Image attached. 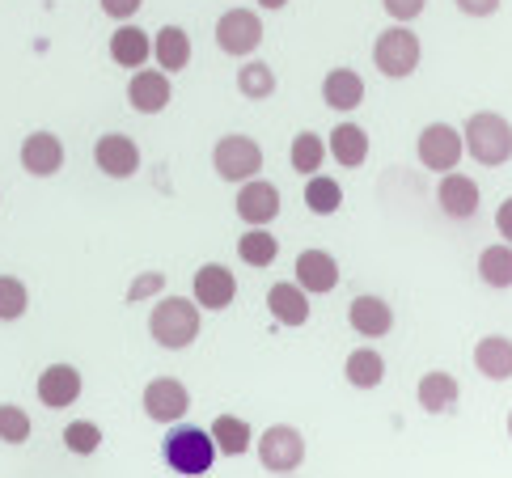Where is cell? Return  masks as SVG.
I'll return each mask as SVG.
<instances>
[{
	"instance_id": "cell-15",
	"label": "cell",
	"mask_w": 512,
	"mask_h": 478,
	"mask_svg": "<svg viewBox=\"0 0 512 478\" xmlns=\"http://www.w3.org/2000/svg\"><path fill=\"white\" fill-rule=\"evenodd\" d=\"M479 182H474L470 174L462 170H449L441 174V187H436V204H441V212L449 220H470L474 212H479Z\"/></svg>"
},
{
	"instance_id": "cell-11",
	"label": "cell",
	"mask_w": 512,
	"mask_h": 478,
	"mask_svg": "<svg viewBox=\"0 0 512 478\" xmlns=\"http://www.w3.org/2000/svg\"><path fill=\"white\" fill-rule=\"evenodd\" d=\"M170 98H174V81L161 68H136L132 81H127V102H132L136 115H161Z\"/></svg>"
},
{
	"instance_id": "cell-20",
	"label": "cell",
	"mask_w": 512,
	"mask_h": 478,
	"mask_svg": "<svg viewBox=\"0 0 512 478\" xmlns=\"http://www.w3.org/2000/svg\"><path fill=\"white\" fill-rule=\"evenodd\" d=\"M267 309L271 318H276L280 326H305L309 314H314V305H309V292L297 284V280H284V284H271L267 292Z\"/></svg>"
},
{
	"instance_id": "cell-9",
	"label": "cell",
	"mask_w": 512,
	"mask_h": 478,
	"mask_svg": "<svg viewBox=\"0 0 512 478\" xmlns=\"http://www.w3.org/2000/svg\"><path fill=\"white\" fill-rule=\"evenodd\" d=\"M140 402H144V415H149L153 424H166L170 428V424H178V419H187L191 390L178 377H153L149 385H144Z\"/></svg>"
},
{
	"instance_id": "cell-18",
	"label": "cell",
	"mask_w": 512,
	"mask_h": 478,
	"mask_svg": "<svg viewBox=\"0 0 512 478\" xmlns=\"http://www.w3.org/2000/svg\"><path fill=\"white\" fill-rule=\"evenodd\" d=\"M347 322H352V330L364 339H386L394 330V309L381 297H356L347 305Z\"/></svg>"
},
{
	"instance_id": "cell-32",
	"label": "cell",
	"mask_w": 512,
	"mask_h": 478,
	"mask_svg": "<svg viewBox=\"0 0 512 478\" xmlns=\"http://www.w3.org/2000/svg\"><path fill=\"white\" fill-rule=\"evenodd\" d=\"M288 161H292V170L297 174H318L322 170V161H326V140L318 132H297L292 136V149H288Z\"/></svg>"
},
{
	"instance_id": "cell-5",
	"label": "cell",
	"mask_w": 512,
	"mask_h": 478,
	"mask_svg": "<svg viewBox=\"0 0 512 478\" xmlns=\"http://www.w3.org/2000/svg\"><path fill=\"white\" fill-rule=\"evenodd\" d=\"M212 170L221 182H246L263 170V149H259V140H250L242 132H229L216 140V149H212Z\"/></svg>"
},
{
	"instance_id": "cell-42",
	"label": "cell",
	"mask_w": 512,
	"mask_h": 478,
	"mask_svg": "<svg viewBox=\"0 0 512 478\" xmlns=\"http://www.w3.org/2000/svg\"><path fill=\"white\" fill-rule=\"evenodd\" d=\"M508 436H512V411H508Z\"/></svg>"
},
{
	"instance_id": "cell-1",
	"label": "cell",
	"mask_w": 512,
	"mask_h": 478,
	"mask_svg": "<svg viewBox=\"0 0 512 478\" xmlns=\"http://www.w3.org/2000/svg\"><path fill=\"white\" fill-rule=\"evenodd\" d=\"M199 326H204V318H199V305L195 297H161L153 305L149 314V335L157 347H166V352H187V347L199 339Z\"/></svg>"
},
{
	"instance_id": "cell-14",
	"label": "cell",
	"mask_w": 512,
	"mask_h": 478,
	"mask_svg": "<svg viewBox=\"0 0 512 478\" xmlns=\"http://www.w3.org/2000/svg\"><path fill=\"white\" fill-rule=\"evenodd\" d=\"M94 165L106 178H132L140 170V144L123 132H106L94 144Z\"/></svg>"
},
{
	"instance_id": "cell-26",
	"label": "cell",
	"mask_w": 512,
	"mask_h": 478,
	"mask_svg": "<svg viewBox=\"0 0 512 478\" xmlns=\"http://www.w3.org/2000/svg\"><path fill=\"white\" fill-rule=\"evenodd\" d=\"M474 369L487 381H508L512 377V339L504 335H487L474 343Z\"/></svg>"
},
{
	"instance_id": "cell-24",
	"label": "cell",
	"mask_w": 512,
	"mask_h": 478,
	"mask_svg": "<svg viewBox=\"0 0 512 478\" xmlns=\"http://www.w3.org/2000/svg\"><path fill=\"white\" fill-rule=\"evenodd\" d=\"M153 60H157V68L161 72H187V64H191V34L182 30V26H161L157 34H153Z\"/></svg>"
},
{
	"instance_id": "cell-37",
	"label": "cell",
	"mask_w": 512,
	"mask_h": 478,
	"mask_svg": "<svg viewBox=\"0 0 512 478\" xmlns=\"http://www.w3.org/2000/svg\"><path fill=\"white\" fill-rule=\"evenodd\" d=\"M381 9H386L394 22H415V17L428 9V0H381Z\"/></svg>"
},
{
	"instance_id": "cell-6",
	"label": "cell",
	"mask_w": 512,
	"mask_h": 478,
	"mask_svg": "<svg viewBox=\"0 0 512 478\" xmlns=\"http://www.w3.org/2000/svg\"><path fill=\"white\" fill-rule=\"evenodd\" d=\"M415 153H419V165L432 174H449L462 165V153H466V144H462V132H457L453 123H428L424 132H419L415 140Z\"/></svg>"
},
{
	"instance_id": "cell-31",
	"label": "cell",
	"mask_w": 512,
	"mask_h": 478,
	"mask_svg": "<svg viewBox=\"0 0 512 478\" xmlns=\"http://www.w3.org/2000/svg\"><path fill=\"white\" fill-rule=\"evenodd\" d=\"M479 280L487 284V288H512V246L508 242H500V246H487L483 254H479Z\"/></svg>"
},
{
	"instance_id": "cell-22",
	"label": "cell",
	"mask_w": 512,
	"mask_h": 478,
	"mask_svg": "<svg viewBox=\"0 0 512 478\" xmlns=\"http://www.w3.org/2000/svg\"><path fill=\"white\" fill-rule=\"evenodd\" d=\"M106 51H111V60H115L119 68L136 72V68L149 64V55H153V39H149V34H144L140 26H132V22H119V30L111 34V43H106Z\"/></svg>"
},
{
	"instance_id": "cell-38",
	"label": "cell",
	"mask_w": 512,
	"mask_h": 478,
	"mask_svg": "<svg viewBox=\"0 0 512 478\" xmlns=\"http://www.w3.org/2000/svg\"><path fill=\"white\" fill-rule=\"evenodd\" d=\"M144 0H102V13L111 17V22H132V17L140 13Z\"/></svg>"
},
{
	"instance_id": "cell-29",
	"label": "cell",
	"mask_w": 512,
	"mask_h": 478,
	"mask_svg": "<svg viewBox=\"0 0 512 478\" xmlns=\"http://www.w3.org/2000/svg\"><path fill=\"white\" fill-rule=\"evenodd\" d=\"M305 208L314 216H335L343 208V187L335 178H326L322 170L305 178Z\"/></svg>"
},
{
	"instance_id": "cell-2",
	"label": "cell",
	"mask_w": 512,
	"mask_h": 478,
	"mask_svg": "<svg viewBox=\"0 0 512 478\" xmlns=\"http://www.w3.org/2000/svg\"><path fill=\"white\" fill-rule=\"evenodd\" d=\"M161 457H166V466L174 474H182V478L208 474L212 462H216L212 432L208 428H195V424L182 428V419H178V424H170V436H166V445H161Z\"/></svg>"
},
{
	"instance_id": "cell-16",
	"label": "cell",
	"mask_w": 512,
	"mask_h": 478,
	"mask_svg": "<svg viewBox=\"0 0 512 478\" xmlns=\"http://www.w3.org/2000/svg\"><path fill=\"white\" fill-rule=\"evenodd\" d=\"M22 170L30 178H56L64 170V144L56 132H30L22 140Z\"/></svg>"
},
{
	"instance_id": "cell-30",
	"label": "cell",
	"mask_w": 512,
	"mask_h": 478,
	"mask_svg": "<svg viewBox=\"0 0 512 478\" xmlns=\"http://www.w3.org/2000/svg\"><path fill=\"white\" fill-rule=\"evenodd\" d=\"M237 94L250 98V102H267L276 94V68L263 64V60H250L237 68Z\"/></svg>"
},
{
	"instance_id": "cell-39",
	"label": "cell",
	"mask_w": 512,
	"mask_h": 478,
	"mask_svg": "<svg viewBox=\"0 0 512 478\" xmlns=\"http://www.w3.org/2000/svg\"><path fill=\"white\" fill-rule=\"evenodd\" d=\"M453 5L462 9L466 17H491V13L500 9V0H453Z\"/></svg>"
},
{
	"instance_id": "cell-41",
	"label": "cell",
	"mask_w": 512,
	"mask_h": 478,
	"mask_svg": "<svg viewBox=\"0 0 512 478\" xmlns=\"http://www.w3.org/2000/svg\"><path fill=\"white\" fill-rule=\"evenodd\" d=\"M254 5H259V9H284L288 0H254Z\"/></svg>"
},
{
	"instance_id": "cell-13",
	"label": "cell",
	"mask_w": 512,
	"mask_h": 478,
	"mask_svg": "<svg viewBox=\"0 0 512 478\" xmlns=\"http://www.w3.org/2000/svg\"><path fill=\"white\" fill-rule=\"evenodd\" d=\"M81 390H85L81 369H72V364H47V369L39 373V381H34V394H39V402L47 411L72 407V402L81 398Z\"/></svg>"
},
{
	"instance_id": "cell-23",
	"label": "cell",
	"mask_w": 512,
	"mask_h": 478,
	"mask_svg": "<svg viewBox=\"0 0 512 478\" xmlns=\"http://www.w3.org/2000/svg\"><path fill=\"white\" fill-rule=\"evenodd\" d=\"M322 98L331 110H339V115H347V110H356L364 102V77L356 68H331L326 72V81H322Z\"/></svg>"
},
{
	"instance_id": "cell-25",
	"label": "cell",
	"mask_w": 512,
	"mask_h": 478,
	"mask_svg": "<svg viewBox=\"0 0 512 478\" xmlns=\"http://www.w3.org/2000/svg\"><path fill=\"white\" fill-rule=\"evenodd\" d=\"M343 377L352 390H377V385L386 381V356H381L377 347H356V352L343 360Z\"/></svg>"
},
{
	"instance_id": "cell-35",
	"label": "cell",
	"mask_w": 512,
	"mask_h": 478,
	"mask_svg": "<svg viewBox=\"0 0 512 478\" xmlns=\"http://www.w3.org/2000/svg\"><path fill=\"white\" fill-rule=\"evenodd\" d=\"M30 432H34L30 415L17 407V402H0V440H5V445H26Z\"/></svg>"
},
{
	"instance_id": "cell-27",
	"label": "cell",
	"mask_w": 512,
	"mask_h": 478,
	"mask_svg": "<svg viewBox=\"0 0 512 478\" xmlns=\"http://www.w3.org/2000/svg\"><path fill=\"white\" fill-rule=\"evenodd\" d=\"M208 432H212V445L221 457H242L254 445V432H250V424L242 415H216Z\"/></svg>"
},
{
	"instance_id": "cell-4",
	"label": "cell",
	"mask_w": 512,
	"mask_h": 478,
	"mask_svg": "<svg viewBox=\"0 0 512 478\" xmlns=\"http://www.w3.org/2000/svg\"><path fill=\"white\" fill-rule=\"evenodd\" d=\"M419 60H424V43H419V34H415L407 22H398V26H390V30L377 34V43H373V64H377L381 77L407 81L411 72L419 68Z\"/></svg>"
},
{
	"instance_id": "cell-28",
	"label": "cell",
	"mask_w": 512,
	"mask_h": 478,
	"mask_svg": "<svg viewBox=\"0 0 512 478\" xmlns=\"http://www.w3.org/2000/svg\"><path fill=\"white\" fill-rule=\"evenodd\" d=\"M237 259L246 267H271L280 259V242L276 233H267V225H250V233H242V242H237Z\"/></svg>"
},
{
	"instance_id": "cell-12",
	"label": "cell",
	"mask_w": 512,
	"mask_h": 478,
	"mask_svg": "<svg viewBox=\"0 0 512 478\" xmlns=\"http://www.w3.org/2000/svg\"><path fill=\"white\" fill-rule=\"evenodd\" d=\"M191 297L199 309H212L221 314L237 301V275L225 267V263H204L195 271V284H191Z\"/></svg>"
},
{
	"instance_id": "cell-40",
	"label": "cell",
	"mask_w": 512,
	"mask_h": 478,
	"mask_svg": "<svg viewBox=\"0 0 512 478\" xmlns=\"http://www.w3.org/2000/svg\"><path fill=\"white\" fill-rule=\"evenodd\" d=\"M496 229H500V237H504V242L512 246V195H508L504 204L496 208Z\"/></svg>"
},
{
	"instance_id": "cell-34",
	"label": "cell",
	"mask_w": 512,
	"mask_h": 478,
	"mask_svg": "<svg viewBox=\"0 0 512 478\" xmlns=\"http://www.w3.org/2000/svg\"><path fill=\"white\" fill-rule=\"evenodd\" d=\"M64 445L77 457H94L102 449V428L94 424V419H72V424L64 428Z\"/></svg>"
},
{
	"instance_id": "cell-21",
	"label": "cell",
	"mask_w": 512,
	"mask_h": 478,
	"mask_svg": "<svg viewBox=\"0 0 512 478\" xmlns=\"http://www.w3.org/2000/svg\"><path fill=\"white\" fill-rule=\"evenodd\" d=\"M326 157L343 170H360L364 161H369V132H364L360 123H339L331 140H326Z\"/></svg>"
},
{
	"instance_id": "cell-33",
	"label": "cell",
	"mask_w": 512,
	"mask_h": 478,
	"mask_svg": "<svg viewBox=\"0 0 512 478\" xmlns=\"http://www.w3.org/2000/svg\"><path fill=\"white\" fill-rule=\"evenodd\" d=\"M30 309V288L17 275H0V322H17Z\"/></svg>"
},
{
	"instance_id": "cell-36",
	"label": "cell",
	"mask_w": 512,
	"mask_h": 478,
	"mask_svg": "<svg viewBox=\"0 0 512 478\" xmlns=\"http://www.w3.org/2000/svg\"><path fill=\"white\" fill-rule=\"evenodd\" d=\"M166 292V271H144L132 280V288H127V305H140L149 297H161Z\"/></svg>"
},
{
	"instance_id": "cell-19",
	"label": "cell",
	"mask_w": 512,
	"mask_h": 478,
	"mask_svg": "<svg viewBox=\"0 0 512 478\" xmlns=\"http://www.w3.org/2000/svg\"><path fill=\"white\" fill-rule=\"evenodd\" d=\"M415 398L428 415H449L457 402H462V385H457V377H449L445 369H432V373L419 377Z\"/></svg>"
},
{
	"instance_id": "cell-3",
	"label": "cell",
	"mask_w": 512,
	"mask_h": 478,
	"mask_svg": "<svg viewBox=\"0 0 512 478\" xmlns=\"http://www.w3.org/2000/svg\"><path fill=\"white\" fill-rule=\"evenodd\" d=\"M462 144L479 165L496 170V165H504L512 157V123L504 115H496V110H479V115L466 119Z\"/></svg>"
},
{
	"instance_id": "cell-17",
	"label": "cell",
	"mask_w": 512,
	"mask_h": 478,
	"mask_svg": "<svg viewBox=\"0 0 512 478\" xmlns=\"http://www.w3.org/2000/svg\"><path fill=\"white\" fill-rule=\"evenodd\" d=\"M297 284L309 292V297H326V292L339 288V263L335 254L326 250H301L297 254Z\"/></svg>"
},
{
	"instance_id": "cell-7",
	"label": "cell",
	"mask_w": 512,
	"mask_h": 478,
	"mask_svg": "<svg viewBox=\"0 0 512 478\" xmlns=\"http://www.w3.org/2000/svg\"><path fill=\"white\" fill-rule=\"evenodd\" d=\"M259 462L267 474H292L305 462V436L292 424H271L259 436Z\"/></svg>"
},
{
	"instance_id": "cell-8",
	"label": "cell",
	"mask_w": 512,
	"mask_h": 478,
	"mask_svg": "<svg viewBox=\"0 0 512 478\" xmlns=\"http://www.w3.org/2000/svg\"><path fill=\"white\" fill-rule=\"evenodd\" d=\"M263 43V22L254 9H229L221 13V22H216V47H221L225 55H233V60H246V55H254Z\"/></svg>"
},
{
	"instance_id": "cell-10",
	"label": "cell",
	"mask_w": 512,
	"mask_h": 478,
	"mask_svg": "<svg viewBox=\"0 0 512 478\" xmlns=\"http://www.w3.org/2000/svg\"><path fill=\"white\" fill-rule=\"evenodd\" d=\"M233 208H237V220H242L246 229H250V225H271V220L280 216V187L254 174V178H246V182H237Z\"/></svg>"
}]
</instances>
